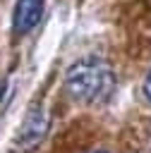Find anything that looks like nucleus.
Listing matches in <instances>:
<instances>
[{"mask_svg": "<svg viewBox=\"0 0 151 153\" xmlns=\"http://www.w3.org/2000/svg\"><path fill=\"white\" fill-rule=\"evenodd\" d=\"M98 153H103V151H98Z\"/></svg>", "mask_w": 151, "mask_h": 153, "instance_id": "obj_6", "label": "nucleus"}, {"mask_svg": "<svg viewBox=\"0 0 151 153\" xmlns=\"http://www.w3.org/2000/svg\"><path fill=\"white\" fill-rule=\"evenodd\" d=\"M48 129V120L43 115V110L38 108H31L24 117V124L19 129V143L22 146H34L36 141H41V136L46 134Z\"/></svg>", "mask_w": 151, "mask_h": 153, "instance_id": "obj_3", "label": "nucleus"}, {"mask_svg": "<svg viewBox=\"0 0 151 153\" xmlns=\"http://www.w3.org/2000/svg\"><path fill=\"white\" fill-rule=\"evenodd\" d=\"M43 17V0H17L14 12H12V31L14 36H24Z\"/></svg>", "mask_w": 151, "mask_h": 153, "instance_id": "obj_2", "label": "nucleus"}, {"mask_svg": "<svg viewBox=\"0 0 151 153\" xmlns=\"http://www.w3.org/2000/svg\"><path fill=\"white\" fill-rule=\"evenodd\" d=\"M2 96H5V81L0 79V100H2Z\"/></svg>", "mask_w": 151, "mask_h": 153, "instance_id": "obj_5", "label": "nucleus"}, {"mask_svg": "<svg viewBox=\"0 0 151 153\" xmlns=\"http://www.w3.org/2000/svg\"><path fill=\"white\" fill-rule=\"evenodd\" d=\"M144 96L151 100V69H149V74H146V79H144Z\"/></svg>", "mask_w": 151, "mask_h": 153, "instance_id": "obj_4", "label": "nucleus"}, {"mask_svg": "<svg viewBox=\"0 0 151 153\" xmlns=\"http://www.w3.org/2000/svg\"><path fill=\"white\" fill-rule=\"evenodd\" d=\"M113 86H115L113 69L96 57H86V60L74 62L65 74V91L77 103L103 100L110 96Z\"/></svg>", "mask_w": 151, "mask_h": 153, "instance_id": "obj_1", "label": "nucleus"}]
</instances>
